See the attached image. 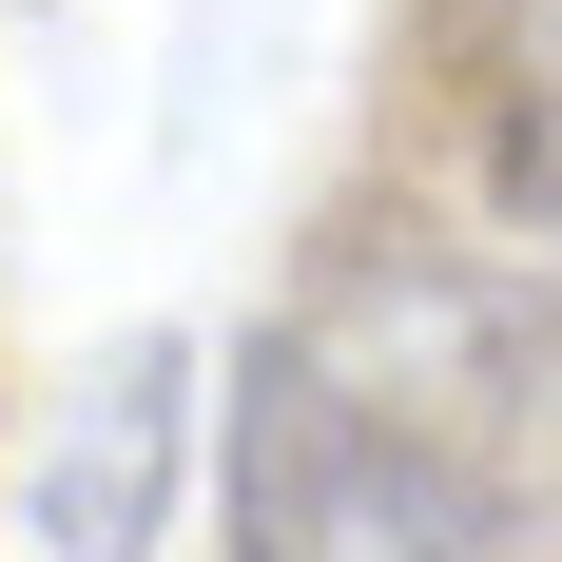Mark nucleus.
<instances>
[{
  "label": "nucleus",
  "instance_id": "nucleus-1",
  "mask_svg": "<svg viewBox=\"0 0 562 562\" xmlns=\"http://www.w3.org/2000/svg\"><path fill=\"white\" fill-rule=\"evenodd\" d=\"M330 389H369L465 505L543 524L562 505V272H485V252H330L311 311H272Z\"/></svg>",
  "mask_w": 562,
  "mask_h": 562
},
{
  "label": "nucleus",
  "instance_id": "nucleus-3",
  "mask_svg": "<svg viewBox=\"0 0 562 562\" xmlns=\"http://www.w3.org/2000/svg\"><path fill=\"white\" fill-rule=\"evenodd\" d=\"M175 465H194V330H116L98 389L58 407V447H40V543L58 562H156Z\"/></svg>",
  "mask_w": 562,
  "mask_h": 562
},
{
  "label": "nucleus",
  "instance_id": "nucleus-5",
  "mask_svg": "<svg viewBox=\"0 0 562 562\" xmlns=\"http://www.w3.org/2000/svg\"><path fill=\"white\" fill-rule=\"evenodd\" d=\"M524 20H543V40H562V0H524Z\"/></svg>",
  "mask_w": 562,
  "mask_h": 562
},
{
  "label": "nucleus",
  "instance_id": "nucleus-4",
  "mask_svg": "<svg viewBox=\"0 0 562 562\" xmlns=\"http://www.w3.org/2000/svg\"><path fill=\"white\" fill-rule=\"evenodd\" d=\"M485 175H505V214L562 252V98H505V116H485Z\"/></svg>",
  "mask_w": 562,
  "mask_h": 562
},
{
  "label": "nucleus",
  "instance_id": "nucleus-2",
  "mask_svg": "<svg viewBox=\"0 0 562 562\" xmlns=\"http://www.w3.org/2000/svg\"><path fill=\"white\" fill-rule=\"evenodd\" d=\"M233 562H505V524L369 389H330L291 330H252L233 349Z\"/></svg>",
  "mask_w": 562,
  "mask_h": 562
}]
</instances>
